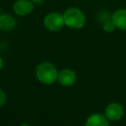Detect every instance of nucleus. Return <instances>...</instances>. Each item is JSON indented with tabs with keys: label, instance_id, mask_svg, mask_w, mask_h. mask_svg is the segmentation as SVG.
Here are the masks:
<instances>
[{
	"label": "nucleus",
	"instance_id": "nucleus-5",
	"mask_svg": "<svg viewBox=\"0 0 126 126\" xmlns=\"http://www.w3.org/2000/svg\"><path fill=\"white\" fill-rule=\"evenodd\" d=\"M104 114L107 119L109 120L116 121V120L120 119L124 115L123 106L118 103H111L106 107Z\"/></svg>",
	"mask_w": 126,
	"mask_h": 126
},
{
	"label": "nucleus",
	"instance_id": "nucleus-15",
	"mask_svg": "<svg viewBox=\"0 0 126 126\" xmlns=\"http://www.w3.org/2000/svg\"><path fill=\"white\" fill-rule=\"evenodd\" d=\"M0 12H1V9H0Z\"/></svg>",
	"mask_w": 126,
	"mask_h": 126
},
{
	"label": "nucleus",
	"instance_id": "nucleus-6",
	"mask_svg": "<svg viewBox=\"0 0 126 126\" xmlns=\"http://www.w3.org/2000/svg\"><path fill=\"white\" fill-rule=\"evenodd\" d=\"M58 81L63 87H70L75 82L76 74L73 70L65 69L58 74Z\"/></svg>",
	"mask_w": 126,
	"mask_h": 126
},
{
	"label": "nucleus",
	"instance_id": "nucleus-14",
	"mask_svg": "<svg viewBox=\"0 0 126 126\" xmlns=\"http://www.w3.org/2000/svg\"><path fill=\"white\" fill-rule=\"evenodd\" d=\"M20 126H29V125H27V124H22Z\"/></svg>",
	"mask_w": 126,
	"mask_h": 126
},
{
	"label": "nucleus",
	"instance_id": "nucleus-12",
	"mask_svg": "<svg viewBox=\"0 0 126 126\" xmlns=\"http://www.w3.org/2000/svg\"><path fill=\"white\" fill-rule=\"evenodd\" d=\"M31 1L33 2V3H42L44 0H31Z\"/></svg>",
	"mask_w": 126,
	"mask_h": 126
},
{
	"label": "nucleus",
	"instance_id": "nucleus-10",
	"mask_svg": "<svg viewBox=\"0 0 126 126\" xmlns=\"http://www.w3.org/2000/svg\"><path fill=\"white\" fill-rule=\"evenodd\" d=\"M103 28H104V30L105 32H112L114 30V28H116L113 23V22L111 21V19H108L105 22H104L103 23Z\"/></svg>",
	"mask_w": 126,
	"mask_h": 126
},
{
	"label": "nucleus",
	"instance_id": "nucleus-13",
	"mask_svg": "<svg viewBox=\"0 0 126 126\" xmlns=\"http://www.w3.org/2000/svg\"><path fill=\"white\" fill-rule=\"evenodd\" d=\"M3 58L0 57V70L3 68Z\"/></svg>",
	"mask_w": 126,
	"mask_h": 126
},
{
	"label": "nucleus",
	"instance_id": "nucleus-9",
	"mask_svg": "<svg viewBox=\"0 0 126 126\" xmlns=\"http://www.w3.org/2000/svg\"><path fill=\"white\" fill-rule=\"evenodd\" d=\"M86 126H109V123L107 121V118L105 115L96 113L93 114L86 120Z\"/></svg>",
	"mask_w": 126,
	"mask_h": 126
},
{
	"label": "nucleus",
	"instance_id": "nucleus-8",
	"mask_svg": "<svg viewBox=\"0 0 126 126\" xmlns=\"http://www.w3.org/2000/svg\"><path fill=\"white\" fill-rule=\"evenodd\" d=\"M16 26V20L9 14H0V29L3 31L12 30Z\"/></svg>",
	"mask_w": 126,
	"mask_h": 126
},
{
	"label": "nucleus",
	"instance_id": "nucleus-4",
	"mask_svg": "<svg viewBox=\"0 0 126 126\" xmlns=\"http://www.w3.org/2000/svg\"><path fill=\"white\" fill-rule=\"evenodd\" d=\"M33 9L34 5L31 0H17L13 5L14 12L20 16L29 15Z\"/></svg>",
	"mask_w": 126,
	"mask_h": 126
},
{
	"label": "nucleus",
	"instance_id": "nucleus-2",
	"mask_svg": "<svg viewBox=\"0 0 126 126\" xmlns=\"http://www.w3.org/2000/svg\"><path fill=\"white\" fill-rule=\"evenodd\" d=\"M63 18L65 25L74 29L81 28L86 22V17L83 12L77 8H70L67 10L63 14Z\"/></svg>",
	"mask_w": 126,
	"mask_h": 126
},
{
	"label": "nucleus",
	"instance_id": "nucleus-3",
	"mask_svg": "<svg viewBox=\"0 0 126 126\" xmlns=\"http://www.w3.org/2000/svg\"><path fill=\"white\" fill-rule=\"evenodd\" d=\"M64 24L65 22H64L63 15H61L57 12L49 13L44 18V26L49 31H59L63 28Z\"/></svg>",
	"mask_w": 126,
	"mask_h": 126
},
{
	"label": "nucleus",
	"instance_id": "nucleus-7",
	"mask_svg": "<svg viewBox=\"0 0 126 126\" xmlns=\"http://www.w3.org/2000/svg\"><path fill=\"white\" fill-rule=\"evenodd\" d=\"M111 21L116 28L121 30H126V10L121 9L117 10L111 16Z\"/></svg>",
	"mask_w": 126,
	"mask_h": 126
},
{
	"label": "nucleus",
	"instance_id": "nucleus-1",
	"mask_svg": "<svg viewBox=\"0 0 126 126\" xmlns=\"http://www.w3.org/2000/svg\"><path fill=\"white\" fill-rule=\"evenodd\" d=\"M36 77L43 84H53L58 79V71L51 63H42L39 64L35 70Z\"/></svg>",
	"mask_w": 126,
	"mask_h": 126
},
{
	"label": "nucleus",
	"instance_id": "nucleus-11",
	"mask_svg": "<svg viewBox=\"0 0 126 126\" xmlns=\"http://www.w3.org/2000/svg\"><path fill=\"white\" fill-rule=\"evenodd\" d=\"M7 100V96H6V94L3 91V90L0 88V107L3 106V105L5 104Z\"/></svg>",
	"mask_w": 126,
	"mask_h": 126
}]
</instances>
